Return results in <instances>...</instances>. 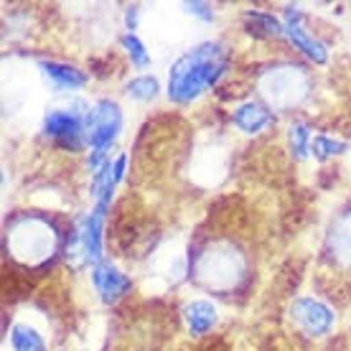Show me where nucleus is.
I'll list each match as a JSON object with an SVG mask.
<instances>
[{
  "mask_svg": "<svg viewBox=\"0 0 351 351\" xmlns=\"http://www.w3.org/2000/svg\"><path fill=\"white\" fill-rule=\"evenodd\" d=\"M229 69V49L221 41H204L181 53L166 80V95L173 105H191L219 80Z\"/></svg>",
  "mask_w": 351,
  "mask_h": 351,
  "instance_id": "obj_1",
  "label": "nucleus"
},
{
  "mask_svg": "<svg viewBox=\"0 0 351 351\" xmlns=\"http://www.w3.org/2000/svg\"><path fill=\"white\" fill-rule=\"evenodd\" d=\"M5 247L18 263L28 265V267L44 265L59 250V232L46 217L23 214L5 232Z\"/></svg>",
  "mask_w": 351,
  "mask_h": 351,
  "instance_id": "obj_2",
  "label": "nucleus"
},
{
  "mask_svg": "<svg viewBox=\"0 0 351 351\" xmlns=\"http://www.w3.org/2000/svg\"><path fill=\"white\" fill-rule=\"evenodd\" d=\"M247 275V257L232 242H209L193 260V278L206 290L232 293Z\"/></svg>",
  "mask_w": 351,
  "mask_h": 351,
  "instance_id": "obj_3",
  "label": "nucleus"
},
{
  "mask_svg": "<svg viewBox=\"0 0 351 351\" xmlns=\"http://www.w3.org/2000/svg\"><path fill=\"white\" fill-rule=\"evenodd\" d=\"M257 92H260L263 102L270 110L288 112V110H295L308 99V95H311V74H308L306 66L293 62L272 64V66L260 71Z\"/></svg>",
  "mask_w": 351,
  "mask_h": 351,
  "instance_id": "obj_4",
  "label": "nucleus"
},
{
  "mask_svg": "<svg viewBox=\"0 0 351 351\" xmlns=\"http://www.w3.org/2000/svg\"><path fill=\"white\" fill-rule=\"evenodd\" d=\"M123 110L112 99H99L92 105L87 117V148H89V160L87 166L92 176L99 173L102 168L110 163V148L123 132Z\"/></svg>",
  "mask_w": 351,
  "mask_h": 351,
  "instance_id": "obj_5",
  "label": "nucleus"
},
{
  "mask_svg": "<svg viewBox=\"0 0 351 351\" xmlns=\"http://www.w3.org/2000/svg\"><path fill=\"white\" fill-rule=\"evenodd\" d=\"M92 105H87L80 97L62 99L46 110L44 114V130L46 138H51L56 145L66 150L87 148V117Z\"/></svg>",
  "mask_w": 351,
  "mask_h": 351,
  "instance_id": "obj_6",
  "label": "nucleus"
},
{
  "mask_svg": "<svg viewBox=\"0 0 351 351\" xmlns=\"http://www.w3.org/2000/svg\"><path fill=\"white\" fill-rule=\"evenodd\" d=\"M105 211H99L92 206L80 219V224L74 227L66 245V257H77L80 265H92L102 263V242H105Z\"/></svg>",
  "mask_w": 351,
  "mask_h": 351,
  "instance_id": "obj_7",
  "label": "nucleus"
},
{
  "mask_svg": "<svg viewBox=\"0 0 351 351\" xmlns=\"http://www.w3.org/2000/svg\"><path fill=\"white\" fill-rule=\"evenodd\" d=\"M290 321L298 326L306 336L321 339V336L331 334L336 324L334 311L318 298H295L288 308Z\"/></svg>",
  "mask_w": 351,
  "mask_h": 351,
  "instance_id": "obj_8",
  "label": "nucleus"
},
{
  "mask_svg": "<svg viewBox=\"0 0 351 351\" xmlns=\"http://www.w3.org/2000/svg\"><path fill=\"white\" fill-rule=\"evenodd\" d=\"M306 16L300 13L295 5H288L282 10V26H285V38H288L293 49H298L303 56H308L313 64L324 66L328 62V49H326L324 41H318L313 34H308L306 28Z\"/></svg>",
  "mask_w": 351,
  "mask_h": 351,
  "instance_id": "obj_9",
  "label": "nucleus"
},
{
  "mask_svg": "<svg viewBox=\"0 0 351 351\" xmlns=\"http://www.w3.org/2000/svg\"><path fill=\"white\" fill-rule=\"evenodd\" d=\"M92 285H95L99 300L112 306V303H117V300L130 293L132 280L114 263L102 260V263H97L92 267Z\"/></svg>",
  "mask_w": 351,
  "mask_h": 351,
  "instance_id": "obj_10",
  "label": "nucleus"
},
{
  "mask_svg": "<svg viewBox=\"0 0 351 351\" xmlns=\"http://www.w3.org/2000/svg\"><path fill=\"white\" fill-rule=\"evenodd\" d=\"M38 71L41 77L53 92H80L89 82V77L82 69H77L74 64L53 62V59H44L38 62Z\"/></svg>",
  "mask_w": 351,
  "mask_h": 351,
  "instance_id": "obj_11",
  "label": "nucleus"
},
{
  "mask_svg": "<svg viewBox=\"0 0 351 351\" xmlns=\"http://www.w3.org/2000/svg\"><path fill=\"white\" fill-rule=\"evenodd\" d=\"M272 110L265 102H257V99H245L239 102L234 110H232V125L237 128L239 132L245 135H257L263 132L265 128L272 125Z\"/></svg>",
  "mask_w": 351,
  "mask_h": 351,
  "instance_id": "obj_12",
  "label": "nucleus"
},
{
  "mask_svg": "<svg viewBox=\"0 0 351 351\" xmlns=\"http://www.w3.org/2000/svg\"><path fill=\"white\" fill-rule=\"evenodd\" d=\"M326 250L336 265L351 270V209L341 211L334 219L326 237Z\"/></svg>",
  "mask_w": 351,
  "mask_h": 351,
  "instance_id": "obj_13",
  "label": "nucleus"
},
{
  "mask_svg": "<svg viewBox=\"0 0 351 351\" xmlns=\"http://www.w3.org/2000/svg\"><path fill=\"white\" fill-rule=\"evenodd\" d=\"M181 313H184V324L191 336L209 334L211 328L217 326V321H219V311H217V306H214L211 300H204V298L189 300Z\"/></svg>",
  "mask_w": 351,
  "mask_h": 351,
  "instance_id": "obj_14",
  "label": "nucleus"
},
{
  "mask_svg": "<svg viewBox=\"0 0 351 351\" xmlns=\"http://www.w3.org/2000/svg\"><path fill=\"white\" fill-rule=\"evenodd\" d=\"M10 349L13 351H49L44 331L31 321H16L10 326Z\"/></svg>",
  "mask_w": 351,
  "mask_h": 351,
  "instance_id": "obj_15",
  "label": "nucleus"
},
{
  "mask_svg": "<svg viewBox=\"0 0 351 351\" xmlns=\"http://www.w3.org/2000/svg\"><path fill=\"white\" fill-rule=\"evenodd\" d=\"M125 95L135 102H153L160 95V82L153 74H141L125 84Z\"/></svg>",
  "mask_w": 351,
  "mask_h": 351,
  "instance_id": "obj_16",
  "label": "nucleus"
},
{
  "mask_svg": "<svg viewBox=\"0 0 351 351\" xmlns=\"http://www.w3.org/2000/svg\"><path fill=\"white\" fill-rule=\"evenodd\" d=\"M311 128L306 123H293L288 128V148L295 160H306L311 156Z\"/></svg>",
  "mask_w": 351,
  "mask_h": 351,
  "instance_id": "obj_17",
  "label": "nucleus"
},
{
  "mask_svg": "<svg viewBox=\"0 0 351 351\" xmlns=\"http://www.w3.org/2000/svg\"><path fill=\"white\" fill-rule=\"evenodd\" d=\"M247 21L255 26V31H260L263 36H272V38H282L285 36V26L280 18H275L272 13H263V10H250Z\"/></svg>",
  "mask_w": 351,
  "mask_h": 351,
  "instance_id": "obj_18",
  "label": "nucleus"
},
{
  "mask_svg": "<svg viewBox=\"0 0 351 351\" xmlns=\"http://www.w3.org/2000/svg\"><path fill=\"white\" fill-rule=\"evenodd\" d=\"M120 44H123L125 53L130 56V62H132L135 69H148L150 66V51L145 49V44H143L138 36L128 31V34L120 38Z\"/></svg>",
  "mask_w": 351,
  "mask_h": 351,
  "instance_id": "obj_19",
  "label": "nucleus"
},
{
  "mask_svg": "<svg viewBox=\"0 0 351 351\" xmlns=\"http://www.w3.org/2000/svg\"><path fill=\"white\" fill-rule=\"evenodd\" d=\"M341 153H346V143L336 141L331 135H316L311 143V156L318 160H328L334 156H341Z\"/></svg>",
  "mask_w": 351,
  "mask_h": 351,
  "instance_id": "obj_20",
  "label": "nucleus"
},
{
  "mask_svg": "<svg viewBox=\"0 0 351 351\" xmlns=\"http://www.w3.org/2000/svg\"><path fill=\"white\" fill-rule=\"evenodd\" d=\"M184 10L193 18H202L204 23H211V21H214V10H211L209 3H199V0H196V3H184Z\"/></svg>",
  "mask_w": 351,
  "mask_h": 351,
  "instance_id": "obj_21",
  "label": "nucleus"
},
{
  "mask_svg": "<svg viewBox=\"0 0 351 351\" xmlns=\"http://www.w3.org/2000/svg\"><path fill=\"white\" fill-rule=\"evenodd\" d=\"M125 171H128V153H120V156L112 160V173H114V181H117V184L125 178Z\"/></svg>",
  "mask_w": 351,
  "mask_h": 351,
  "instance_id": "obj_22",
  "label": "nucleus"
}]
</instances>
